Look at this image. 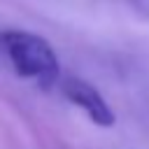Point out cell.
I'll use <instances>...</instances> for the list:
<instances>
[{
  "label": "cell",
  "mask_w": 149,
  "mask_h": 149,
  "mask_svg": "<svg viewBox=\"0 0 149 149\" xmlns=\"http://www.w3.org/2000/svg\"><path fill=\"white\" fill-rule=\"evenodd\" d=\"M0 44L19 77L33 79L40 88H51L58 81L61 61L42 35L28 30H5L0 33Z\"/></svg>",
  "instance_id": "obj_1"
},
{
  "label": "cell",
  "mask_w": 149,
  "mask_h": 149,
  "mask_svg": "<svg viewBox=\"0 0 149 149\" xmlns=\"http://www.w3.org/2000/svg\"><path fill=\"white\" fill-rule=\"evenodd\" d=\"M61 91L63 95L77 105L93 126H100V128H112L116 123V114L114 109L107 105V100L102 98V93L86 79L81 77H65L61 81Z\"/></svg>",
  "instance_id": "obj_2"
},
{
  "label": "cell",
  "mask_w": 149,
  "mask_h": 149,
  "mask_svg": "<svg viewBox=\"0 0 149 149\" xmlns=\"http://www.w3.org/2000/svg\"><path fill=\"white\" fill-rule=\"evenodd\" d=\"M126 2L133 9V14H137V19L149 23V0H126Z\"/></svg>",
  "instance_id": "obj_3"
}]
</instances>
